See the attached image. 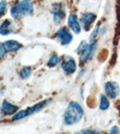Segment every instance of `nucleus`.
Masks as SVG:
<instances>
[{"label": "nucleus", "instance_id": "1", "mask_svg": "<svg viewBox=\"0 0 120 134\" xmlns=\"http://www.w3.org/2000/svg\"><path fill=\"white\" fill-rule=\"evenodd\" d=\"M84 116V109L77 102H71L65 112L64 120L66 125L78 122Z\"/></svg>", "mask_w": 120, "mask_h": 134}, {"label": "nucleus", "instance_id": "2", "mask_svg": "<svg viewBox=\"0 0 120 134\" xmlns=\"http://www.w3.org/2000/svg\"><path fill=\"white\" fill-rule=\"evenodd\" d=\"M11 15L14 18H23L24 16L30 15L33 12V5L30 0H22L18 4L12 6Z\"/></svg>", "mask_w": 120, "mask_h": 134}, {"label": "nucleus", "instance_id": "3", "mask_svg": "<svg viewBox=\"0 0 120 134\" xmlns=\"http://www.w3.org/2000/svg\"><path fill=\"white\" fill-rule=\"evenodd\" d=\"M50 101H51V99H46V100L41 101L40 103H37L36 105H32V107H28V108H26L24 110H22V111L17 112V113L14 115V117H13V121L21 120V119L25 118V117H27V116L32 115V114L40 111L41 109L44 108Z\"/></svg>", "mask_w": 120, "mask_h": 134}, {"label": "nucleus", "instance_id": "4", "mask_svg": "<svg viewBox=\"0 0 120 134\" xmlns=\"http://www.w3.org/2000/svg\"><path fill=\"white\" fill-rule=\"evenodd\" d=\"M95 42L87 44L85 41H82L78 47L77 52L80 55V64H82L85 62H87L91 57L93 54V51L95 49Z\"/></svg>", "mask_w": 120, "mask_h": 134}, {"label": "nucleus", "instance_id": "5", "mask_svg": "<svg viewBox=\"0 0 120 134\" xmlns=\"http://www.w3.org/2000/svg\"><path fill=\"white\" fill-rule=\"evenodd\" d=\"M52 13L54 15V21L56 24H59V23L64 20L65 16V7L62 4L56 3L52 6Z\"/></svg>", "mask_w": 120, "mask_h": 134}, {"label": "nucleus", "instance_id": "6", "mask_svg": "<svg viewBox=\"0 0 120 134\" xmlns=\"http://www.w3.org/2000/svg\"><path fill=\"white\" fill-rule=\"evenodd\" d=\"M105 92L109 98H116L120 92L119 85L116 81H108L105 84Z\"/></svg>", "mask_w": 120, "mask_h": 134}, {"label": "nucleus", "instance_id": "7", "mask_svg": "<svg viewBox=\"0 0 120 134\" xmlns=\"http://www.w3.org/2000/svg\"><path fill=\"white\" fill-rule=\"evenodd\" d=\"M56 36L61 42V44L64 45V46L70 44L72 40H73V36H72L71 32L65 28H61V29L58 30L56 33Z\"/></svg>", "mask_w": 120, "mask_h": 134}, {"label": "nucleus", "instance_id": "8", "mask_svg": "<svg viewBox=\"0 0 120 134\" xmlns=\"http://www.w3.org/2000/svg\"><path fill=\"white\" fill-rule=\"evenodd\" d=\"M96 20V15L91 13H85L82 16V23L84 25V29L88 31L91 29V26Z\"/></svg>", "mask_w": 120, "mask_h": 134}, {"label": "nucleus", "instance_id": "9", "mask_svg": "<svg viewBox=\"0 0 120 134\" xmlns=\"http://www.w3.org/2000/svg\"><path fill=\"white\" fill-rule=\"evenodd\" d=\"M62 69L66 75H70L74 73L76 70V63L73 58L66 60L64 64H62Z\"/></svg>", "mask_w": 120, "mask_h": 134}, {"label": "nucleus", "instance_id": "10", "mask_svg": "<svg viewBox=\"0 0 120 134\" xmlns=\"http://www.w3.org/2000/svg\"><path fill=\"white\" fill-rule=\"evenodd\" d=\"M68 26L75 33L78 34L81 31V25L75 14H70L68 17Z\"/></svg>", "mask_w": 120, "mask_h": 134}, {"label": "nucleus", "instance_id": "11", "mask_svg": "<svg viewBox=\"0 0 120 134\" xmlns=\"http://www.w3.org/2000/svg\"><path fill=\"white\" fill-rule=\"evenodd\" d=\"M14 31V25L13 23L10 20L6 19L3 21L1 25H0V34L4 36L9 35L10 33Z\"/></svg>", "mask_w": 120, "mask_h": 134}, {"label": "nucleus", "instance_id": "12", "mask_svg": "<svg viewBox=\"0 0 120 134\" xmlns=\"http://www.w3.org/2000/svg\"><path fill=\"white\" fill-rule=\"evenodd\" d=\"M4 47H5V49L6 52H15L22 47V44L20 42L16 41V40H6V41L4 43Z\"/></svg>", "mask_w": 120, "mask_h": 134}, {"label": "nucleus", "instance_id": "13", "mask_svg": "<svg viewBox=\"0 0 120 134\" xmlns=\"http://www.w3.org/2000/svg\"><path fill=\"white\" fill-rule=\"evenodd\" d=\"M18 109H19L18 107H16V105L7 102V101H4L3 104H2V110H3L4 113L6 114H8V115L16 114L17 111H18Z\"/></svg>", "mask_w": 120, "mask_h": 134}, {"label": "nucleus", "instance_id": "14", "mask_svg": "<svg viewBox=\"0 0 120 134\" xmlns=\"http://www.w3.org/2000/svg\"><path fill=\"white\" fill-rule=\"evenodd\" d=\"M109 107V100L107 98V96L105 95H101L100 96V109L104 111L107 110Z\"/></svg>", "mask_w": 120, "mask_h": 134}, {"label": "nucleus", "instance_id": "15", "mask_svg": "<svg viewBox=\"0 0 120 134\" xmlns=\"http://www.w3.org/2000/svg\"><path fill=\"white\" fill-rule=\"evenodd\" d=\"M61 59L58 55H54L49 58V62H48V66L49 67H55L60 63Z\"/></svg>", "mask_w": 120, "mask_h": 134}, {"label": "nucleus", "instance_id": "16", "mask_svg": "<svg viewBox=\"0 0 120 134\" xmlns=\"http://www.w3.org/2000/svg\"><path fill=\"white\" fill-rule=\"evenodd\" d=\"M32 74V68L29 66H24L22 68L20 72V76L22 79H27L30 77V75Z\"/></svg>", "mask_w": 120, "mask_h": 134}, {"label": "nucleus", "instance_id": "17", "mask_svg": "<svg viewBox=\"0 0 120 134\" xmlns=\"http://www.w3.org/2000/svg\"><path fill=\"white\" fill-rule=\"evenodd\" d=\"M75 134H100V132L98 131H94V130L85 129V130H82V131H78V132H76Z\"/></svg>", "mask_w": 120, "mask_h": 134}, {"label": "nucleus", "instance_id": "18", "mask_svg": "<svg viewBox=\"0 0 120 134\" xmlns=\"http://www.w3.org/2000/svg\"><path fill=\"white\" fill-rule=\"evenodd\" d=\"M6 10V2L5 0H3V1L0 2V18L5 14Z\"/></svg>", "mask_w": 120, "mask_h": 134}, {"label": "nucleus", "instance_id": "19", "mask_svg": "<svg viewBox=\"0 0 120 134\" xmlns=\"http://www.w3.org/2000/svg\"><path fill=\"white\" fill-rule=\"evenodd\" d=\"M98 31H99V26H96V28L94 29V31H93V32H92V33H91V37H90L91 43H93V40H95L96 36H97Z\"/></svg>", "mask_w": 120, "mask_h": 134}, {"label": "nucleus", "instance_id": "20", "mask_svg": "<svg viewBox=\"0 0 120 134\" xmlns=\"http://www.w3.org/2000/svg\"><path fill=\"white\" fill-rule=\"evenodd\" d=\"M6 49H5V47H4V44H2L1 42H0V60L2 59L4 57H5L6 55Z\"/></svg>", "mask_w": 120, "mask_h": 134}]
</instances>
